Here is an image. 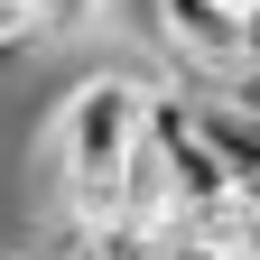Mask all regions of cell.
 I'll use <instances>...</instances> for the list:
<instances>
[{"mask_svg": "<svg viewBox=\"0 0 260 260\" xmlns=\"http://www.w3.org/2000/svg\"><path fill=\"white\" fill-rule=\"evenodd\" d=\"M149 130V84L130 75H84L56 112V158H65V214L75 223H103L121 205V168Z\"/></svg>", "mask_w": 260, "mask_h": 260, "instance_id": "6da1fadb", "label": "cell"}, {"mask_svg": "<svg viewBox=\"0 0 260 260\" xmlns=\"http://www.w3.org/2000/svg\"><path fill=\"white\" fill-rule=\"evenodd\" d=\"M149 38L177 93H223L242 75V0H149Z\"/></svg>", "mask_w": 260, "mask_h": 260, "instance_id": "7a4b0ae2", "label": "cell"}, {"mask_svg": "<svg viewBox=\"0 0 260 260\" xmlns=\"http://www.w3.org/2000/svg\"><path fill=\"white\" fill-rule=\"evenodd\" d=\"M195 130L214 140V158H223V177H233V195H251V205H260V121L233 112L223 93H195Z\"/></svg>", "mask_w": 260, "mask_h": 260, "instance_id": "3957f363", "label": "cell"}, {"mask_svg": "<svg viewBox=\"0 0 260 260\" xmlns=\"http://www.w3.org/2000/svg\"><path fill=\"white\" fill-rule=\"evenodd\" d=\"M103 19V0H38V38H84Z\"/></svg>", "mask_w": 260, "mask_h": 260, "instance_id": "277c9868", "label": "cell"}, {"mask_svg": "<svg viewBox=\"0 0 260 260\" xmlns=\"http://www.w3.org/2000/svg\"><path fill=\"white\" fill-rule=\"evenodd\" d=\"M38 47V0H0V65Z\"/></svg>", "mask_w": 260, "mask_h": 260, "instance_id": "5b68a950", "label": "cell"}, {"mask_svg": "<svg viewBox=\"0 0 260 260\" xmlns=\"http://www.w3.org/2000/svg\"><path fill=\"white\" fill-rule=\"evenodd\" d=\"M223 103H233V112H251V121H260V65H242V75L223 84Z\"/></svg>", "mask_w": 260, "mask_h": 260, "instance_id": "8992f818", "label": "cell"}, {"mask_svg": "<svg viewBox=\"0 0 260 260\" xmlns=\"http://www.w3.org/2000/svg\"><path fill=\"white\" fill-rule=\"evenodd\" d=\"M242 65H260V0H242Z\"/></svg>", "mask_w": 260, "mask_h": 260, "instance_id": "52a82bcc", "label": "cell"}, {"mask_svg": "<svg viewBox=\"0 0 260 260\" xmlns=\"http://www.w3.org/2000/svg\"><path fill=\"white\" fill-rule=\"evenodd\" d=\"M168 260H223V251H205V242H177V251H168Z\"/></svg>", "mask_w": 260, "mask_h": 260, "instance_id": "ba28073f", "label": "cell"}, {"mask_svg": "<svg viewBox=\"0 0 260 260\" xmlns=\"http://www.w3.org/2000/svg\"><path fill=\"white\" fill-rule=\"evenodd\" d=\"M140 10H149V0H140Z\"/></svg>", "mask_w": 260, "mask_h": 260, "instance_id": "9c48e42d", "label": "cell"}]
</instances>
